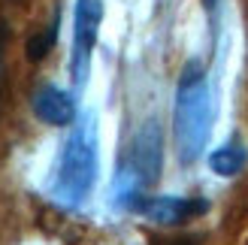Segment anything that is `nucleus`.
<instances>
[{"label": "nucleus", "mask_w": 248, "mask_h": 245, "mask_svg": "<svg viewBox=\"0 0 248 245\" xmlns=\"http://www.w3.org/2000/svg\"><path fill=\"white\" fill-rule=\"evenodd\" d=\"M33 115L52 127L73 124L76 121V100H73L70 91L58 88V85H43L33 94Z\"/></svg>", "instance_id": "5"}, {"label": "nucleus", "mask_w": 248, "mask_h": 245, "mask_svg": "<svg viewBox=\"0 0 248 245\" xmlns=\"http://www.w3.org/2000/svg\"><path fill=\"white\" fill-rule=\"evenodd\" d=\"M58 24H61V12H55V21L46 28V33L33 36V40L28 43V58H31V61H43V58L48 55V48H52L55 40H58Z\"/></svg>", "instance_id": "8"}, {"label": "nucleus", "mask_w": 248, "mask_h": 245, "mask_svg": "<svg viewBox=\"0 0 248 245\" xmlns=\"http://www.w3.org/2000/svg\"><path fill=\"white\" fill-rule=\"evenodd\" d=\"M203 6H206V9H215V6H218V0H203Z\"/></svg>", "instance_id": "9"}, {"label": "nucleus", "mask_w": 248, "mask_h": 245, "mask_svg": "<svg viewBox=\"0 0 248 245\" xmlns=\"http://www.w3.org/2000/svg\"><path fill=\"white\" fill-rule=\"evenodd\" d=\"M157 173H160V130H157V121H148L133 139L130 169H121V182H127L121 197H140V191L145 185H152Z\"/></svg>", "instance_id": "4"}, {"label": "nucleus", "mask_w": 248, "mask_h": 245, "mask_svg": "<svg viewBox=\"0 0 248 245\" xmlns=\"http://www.w3.org/2000/svg\"><path fill=\"white\" fill-rule=\"evenodd\" d=\"M209 164H212V169L218 176H236L245 164V154L239 149V142H227V145H221L218 152H212Z\"/></svg>", "instance_id": "7"}, {"label": "nucleus", "mask_w": 248, "mask_h": 245, "mask_svg": "<svg viewBox=\"0 0 248 245\" xmlns=\"http://www.w3.org/2000/svg\"><path fill=\"white\" fill-rule=\"evenodd\" d=\"M209 137V88L200 64H188L176 91V142L179 157L191 164L200 157Z\"/></svg>", "instance_id": "2"}, {"label": "nucleus", "mask_w": 248, "mask_h": 245, "mask_svg": "<svg viewBox=\"0 0 248 245\" xmlns=\"http://www.w3.org/2000/svg\"><path fill=\"white\" fill-rule=\"evenodd\" d=\"M97 182V124L94 115H85L61 149V161L55 169V197L67 206H79L88 200Z\"/></svg>", "instance_id": "1"}, {"label": "nucleus", "mask_w": 248, "mask_h": 245, "mask_svg": "<svg viewBox=\"0 0 248 245\" xmlns=\"http://www.w3.org/2000/svg\"><path fill=\"white\" fill-rule=\"evenodd\" d=\"M136 209L145 212L152 221H160V224H179V221H185V218L203 212L206 203L179 200V197H142Z\"/></svg>", "instance_id": "6"}, {"label": "nucleus", "mask_w": 248, "mask_h": 245, "mask_svg": "<svg viewBox=\"0 0 248 245\" xmlns=\"http://www.w3.org/2000/svg\"><path fill=\"white\" fill-rule=\"evenodd\" d=\"M103 21V0H76L73 12V55H70V76L73 85H85L91 70V52L100 36Z\"/></svg>", "instance_id": "3"}]
</instances>
